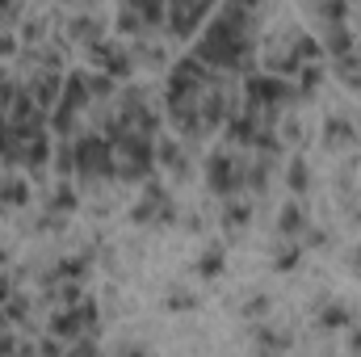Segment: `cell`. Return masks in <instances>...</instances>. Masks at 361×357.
I'll list each match as a JSON object with an SVG mask.
<instances>
[{"label": "cell", "mask_w": 361, "mask_h": 357, "mask_svg": "<svg viewBox=\"0 0 361 357\" xmlns=\"http://www.w3.org/2000/svg\"><path fill=\"white\" fill-rule=\"evenodd\" d=\"M72 156H76V169L85 177H114V147L105 135H80Z\"/></svg>", "instance_id": "obj_1"}, {"label": "cell", "mask_w": 361, "mask_h": 357, "mask_svg": "<svg viewBox=\"0 0 361 357\" xmlns=\"http://www.w3.org/2000/svg\"><path fill=\"white\" fill-rule=\"evenodd\" d=\"M89 105V85H85V76H68L63 80V92H59V109H55V131H72V118H76V109H85Z\"/></svg>", "instance_id": "obj_2"}, {"label": "cell", "mask_w": 361, "mask_h": 357, "mask_svg": "<svg viewBox=\"0 0 361 357\" xmlns=\"http://www.w3.org/2000/svg\"><path fill=\"white\" fill-rule=\"evenodd\" d=\"M244 97H248V114H257L261 105H281L286 97H294V89H290L281 76H252L248 89H244Z\"/></svg>", "instance_id": "obj_3"}, {"label": "cell", "mask_w": 361, "mask_h": 357, "mask_svg": "<svg viewBox=\"0 0 361 357\" xmlns=\"http://www.w3.org/2000/svg\"><path fill=\"white\" fill-rule=\"evenodd\" d=\"M244 169L227 156V152H214L210 160H206V181H210V189H219V193H235L240 185H244Z\"/></svg>", "instance_id": "obj_4"}, {"label": "cell", "mask_w": 361, "mask_h": 357, "mask_svg": "<svg viewBox=\"0 0 361 357\" xmlns=\"http://www.w3.org/2000/svg\"><path fill=\"white\" fill-rule=\"evenodd\" d=\"M202 80H206V68L189 55V59L173 63V72H169V97H189V92L197 89Z\"/></svg>", "instance_id": "obj_5"}, {"label": "cell", "mask_w": 361, "mask_h": 357, "mask_svg": "<svg viewBox=\"0 0 361 357\" xmlns=\"http://www.w3.org/2000/svg\"><path fill=\"white\" fill-rule=\"evenodd\" d=\"M210 17V8L206 4H177V8H169V25H173V34H189L197 21H206Z\"/></svg>", "instance_id": "obj_6"}, {"label": "cell", "mask_w": 361, "mask_h": 357, "mask_svg": "<svg viewBox=\"0 0 361 357\" xmlns=\"http://www.w3.org/2000/svg\"><path fill=\"white\" fill-rule=\"evenodd\" d=\"M257 135H261V122H257V114H235L231 122H227V139L231 143H257Z\"/></svg>", "instance_id": "obj_7"}, {"label": "cell", "mask_w": 361, "mask_h": 357, "mask_svg": "<svg viewBox=\"0 0 361 357\" xmlns=\"http://www.w3.org/2000/svg\"><path fill=\"white\" fill-rule=\"evenodd\" d=\"M59 89H63V85H59V76H51V72H47V76H38V80H34V92H30V97H34V105L47 114V109L59 101Z\"/></svg>", "instance_id": "obj_8"}, {"label": "cell", "mask_w": 361, "mask_h": 357, "mask_svg": "<svg viewBox=\"0 0 361 357\" xmlns=\"http://www.w3.org/2000/svg\"><path fill=\"white\" fill-rule=\"evenodd\" d=\"M25 198H30L25 181H0V210H17V206H25Z\"/></svg>", "instance_id": "obj_9"}, {"label": "cell", "mask_w": 361, "mask_h": 357, "mask_svg": "<svg viewBox=\"0 0 361 357\" xmlns=\"http://www.w3.org/2000/svg\"><path fill=\"white\" fill-rule=\"evenodd\" d=\"M324 51H332L336 59L353 55V34H349L345 25H332V30H328V42H324Z\"/></svg>", "instance_id": "obj_10"}, {"label": "cell", "mask_w": 361, "mask_h": 357, "mask_svg": "<svg viewBox=\"0 0 361 357\" xmlns=\"http://www.w3.org/2000/svg\"><path fill=\"white\" fill-rule=\"evenodd\" d=\"M277 231H281V236H294V231H302V206H298V202L281 206V214H277Z\"/></svg>", "instance_id": "obj_11"}, {"label": "cell", "mask_w": 361, "mask_h": 357, "mask_svg": "<svg viewBox=\"0 0 361 357\" xmlns=\"http://www.w3.org/2000/svg\"><path fill=\"white\" fill-rule=\"evenodd\" d=\"M156 156H160V160H164V164H169V169H173L177 177H185V152H180V147L173 143V139H160Z\"/></svg>", "instance_id": "obj_12"}, {"label": "cell", "mask_w": 361, "mask_h": 357, "mask_svg": "<svg viewBox=\"0 0 361 357\" xmlns=\"http://www.w3.org/2000/svg\"><path fill=\"white\" fill-rule=\"evenodd\" d=\"M193 269H197V277H219L223 273V248H206Z\"/></svg>", "instance_id": "obj_13"}, {"label": "cell", "mask_w": 361, "mask_h": 357, "mask_svg": "<svg viewBox=\"0 0 361 357\" xmlns=\"http://www.w3.org/2000/svg\"><path fill=\"white\" fill-rule=\"evenodd\" d=\"M324 131H328V143H345V139H353V135H357V126H353L349 118H328V126H324Z\"/></svg>", "instance_id": "obj_14"}, {"label": "cell", "mask_w": 361, "mask_h": 357, "mask_svg": "<svg viewBox=\"0 0 361 357\" xmlns=\"http://www.w3.org/2000/svg\"><path fill=\"white\" fill-rule=\"evenodd\" d=\"M319 324H324V328H349V307L328 303V307L319 311Z\"/></svg>", "instance_id": "obj_15"}, {"label": "cell", "mask_w": 361, "mask_h": 357, "mask_svg": "<svg viewBox=\"0 0 361 357\" xmlns=\"http://www.w3.org/2000/svg\"><path fill=\"white\" fill-rule=\"evenodd\" d=\"M76 206H80V202H76V189H72V185H59L51 210H55V214H68V210H76Z\"/></svg>", "instance_id": "obj_16"}, {"label": "cell", "mask_w": 361, "mask_h": 357, "mask_svg": "<svg viewBox=\"0 0 361 357\" xmlns=\"http://www.w3.org/2000/svg\"><path fill=\"white\" fill-rule=\"evenodd\" d=\"M248 219H252V206H248V202H231V206L223 210V223H227V227H244Z\"/></svg>", "instance_id": "obj_17"}, {"label": "cell", "mask_w": 361, "mask_h": 357, "mask_svg": "<svg viewBox=\"0 0 361 357\" xmlns=\"http://www.w3.org/2000/svg\"><path fill=\"white\" fill-rule=\"evenodd\" d=\"M286 185H290L294 193H302V189L311 185V173H307V164H302V160H294V164H290V173H286Z\"/></svg>", "instance_id": "obj_18"}, {"label": "cell", "mask_w": 361, "mask_h": 357, "mask_svg": "<svg viewBox=\"0 0 361 357\" xmlns=\"http://www.w3.org/2000/svg\"><path fill=\"white\" fill-rule=\"evenodd\" d=\"M257 341H261V349H265V353L290 345V337H281V332H273V328H257Z\"/></svg>", "instance_id": "obj_19"}, {"label": "cell", "mask_w": 361, "mask_h": 357, "mask_svg": "<svg viewBox=\"0 0 361 357\" xmlns=\"http://www.w3.org/2000/svg\"><path fill=\"white\" fill-rule=\"evenodd\" d=\"M269 160H261V164H252V173H248V177H244V185H252V189H265V185H269Z\"/></svg>", "instance_id": "obj_20"}, {"label": "cell", "mask_w": 361, "mask_h": 357, "mask_svg": "<svg viewBox=\"0 0 361 357\" xmlns=\"http://www.w3.org/2000/svg\"><path fill=\"white\" fill-rule=\"evenodd\" d=\"M298 261H302V248H298V244H290V248H281V253H277V269H281V273H290Z\"/></svg>", "instance_id": "obj_21"}, {"label": "cell", "mask_w": 361, "mask_h": 357, "mask_svg": "<svg viewBox=\"0 0 361 357\" xmlns=\"http://www.w3.org/2000/svg\"><path fill=\"white\" fill-rule=\"evenodd\" d=\"M193 307H197V298L189 290H173L169 294V311H193Z\"/></svg>", "instance_id": "obj_22"}, {"label": "cell", "mask_w": 361, "mask_h": 357, "mask_svg": "<svg viewBox=\"0 0 361 357\" xmlns=\"http://www.w3.org/2000/svg\"><path fill=\"white\" fill-rule=\"evenodd\" d=\"M319 80H324V68H319V63H307V68H302V92H311Z\"/></svg>", "instance_id": "obj_23"}, {"label": "cell", "mask_w": 361, "mask_h": 357, "mask_svg": "<svg viewBox=\"0 0 361 357\" xmlns=\"http://www.w3.org/2000/svg\"><path fill=\"white\" fill-rule=\"evenodd\" d=\"M85 85H89V92H97V97H109V92H114V80H109V76H85Z\"/></svg>", "instance_id": "obj_24"}, {"label": "cell", "mask_w": 361, "mask_h": 357, "mask_svg": "<svg viewBox=\"0 0 361 357\" xmlns=\"http://www.w3.org/2000/svg\"><path fill=\"white\" fill-rule=\"evenodd\" d=\"M269 311V294H252V303H244V315H265Z\"/></svg>", "instance_id": "obj_25"}, {"label": "cell", "mask_w": 361, "mask_h": 357, "mask_svg": "<svg viewBox=\"0 0 361 357\" xmlns=\"http://www.w3.org/2000/svg\"><path fill=\"white\" fill-rule=\"evenodd\" d=\"M0 357H21V345H17V337H0Z\"/></svg>", "instance_id": "obj_26"}, {"label": "cell", "mask_w": 361, "mask_h": 357, "mask_svg": "<svg viewBox=\"0 0 361 357\" xmlns=\"http://www.w3.org/2000/svg\"><path fill=\"white\" fill-rule=\"evenodd\" d=\"M13 51H17V38H13L8 30H0V59H4V55H13Z\"/></svg>", "instance_id": "obj_27"}, {"label": "cell", "mask_w": 361, "mask_h": 357, "mask_svg": "<svg viewBox=\"0 0 361 357\" xmlns=\"http://www.w3.org/2000/svg\"><path fill=\"white\" fill-rule=\"evenodd\" d=\"M302 244H307V248H324V244H328V231H307Z\"/></svg>", "instance_id": "obj_28"}, {"label": "cell", "mask_w": 361, "mask_h": 357, "mask_svg": "<svg viewBox=\"0 0 361 357\" xmlns=\"http://www.w3.org/2000/svg\"><path fill=\"white\" fill-rule=\"evenodd\" d=\"M68 357H97V353H92V341L85 337V345H76V349H72Z\"/></svg>", "instance_id": "obj_29"}, {"label": "cell", "mask_w": 361, "mask_h": 357, "mask_svg": "<svg viewBox=\"0 0 361 357\" xmlns=\"http://www.w3.org/2000/svg\"><path fill=\"white\" fill-rule=\"evenodd\" d=\"M349 345H353V349H361V328H353V332H349Z\"/></svg>", "instance_id": "obj_30"}, {"label": "cell", "mask_w": 361, "mask_h": 357, "mask_svg": "<svg viewBox=\"0 0 361 357\" xmlns=\"http://www.w3.org/2000/svg\"><path fill=\"white\" fill-rule=\"evenodd\" d=\"M0 265H4V248H0Z\"/></svg>", "instance_id": "obj_31"}]
</instances>
